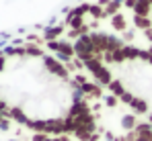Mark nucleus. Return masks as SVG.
<instances>
[{"instance_id": "nucleus-1", "label": "nucleus", "mask_w": 152, "mask_h": 141, "mask_svg": "<svg viewBox=\"0 0 152 141\" xmlns=\"http://www.w3.org/2000/svg\"><path fill=\"white\" fill-rule=\"evenodd\" d=\"M127 115L39 29L0 45V129L62 141H107Z\"/></svg>"}, {"instance_id": "nucleus-2", "label": "nucleus", "mask_w": 152, "mask_h": 141, "mask_svg": "<svg viewBox=\"0 0 152 141\" xmlns=\"http://www.w3.org/2000/svg\"><path fill=\"white\" fill-rule=\"evenodd\" d=\"M39 31L132 115L152 125L150 45L109 21L95 0L68 8Z\"/></svg>"}, {"instance_id": "nucleus-3", "label": "nucleus", "mask_w": 152, "mask_h": 141, "mask_svg": "<svg viewBox=\"0 0 152 141\" xmlns=\"http://www.w3.org/2000/svg\"><path fill=\"white\" fill-rule=\"evenodd\" d=\"M101 12L152 47V0H95Z\"/></svg>"}, {"instance_id": "nucleus-4", "label": "nucleus", "mask_w": 152, "mask_h": 141, "mask_svg": "<svg viewBox=\"0 0 152 141\" xmlns=\"http://www.w3.org/2000/svg\"><path fill=\"white\" fill-rule=\"evenodd\" d=\"M107 141H152V125L129 113Z\"/></svg>"}, {"instance_id": "nucleus-5", "label": "nucleus", "mask_w": 152, "mask_h": 141, "mask_svg": "<svg viewBox=\"0 0 152 141\" xmlns=\"http://www.w3.org/2000/svg\"><path fill=\"white\" fill-rule=\"evenodd\" d=\"M0 141H62V139H50V137H39V135H29V133L0 129Z\"/></svg>"}]
</instances>
